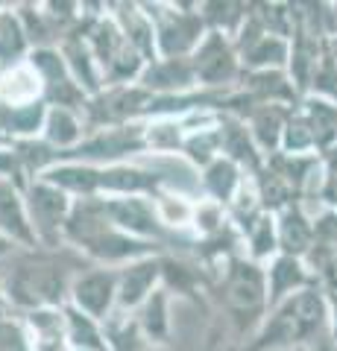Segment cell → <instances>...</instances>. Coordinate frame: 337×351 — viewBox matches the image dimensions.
I'll use <instances>...</instances> for the list:
<instances>
[{"mask_svg": "<svg viewBox=\"0 0 337 351\" xmlns=\"http://www.w3.org/2000/svg\"><path fill=\"white\" fill-rule=\"evenodd\" d=\"M91 263L71 246H38V249H15L0 261V284L12 313H30L41 307L68 304L71 281L89 269Z\"/></svg>", "mask_w": 337, "mask_h": 351, "instance_id": "1", "label": "cell"}, {"mask_svg": "<svg viewBox=\"0 0 337 351\" xmlns=\"http://www.w3.org/2000/svg\"><path fill=\"white\" fill-rule=\"evenodd\" d=\"M62 243L71 246L73 252H80L94 267H112V269L124 267L129 261H138V258L161 255V249L156 243L129 237L121 228H115L108 223L97 196L73 199L68 223L62 228Z\"/></svg>", "mask_w": 337, "mask_h": 351, "instance_id": "2", "label": "cell"}, {"mask_svg": "<svg viewBox=\"0 0 337 351\" xmlns=\"http://www.w3.org/2000/svg\"><path fill=\"white\" fill-rule=\"evenodd\" d=\"M325 334H329V302L320 287H308L267 311L255 334L241 343V351L314 348V343Z\"/></svg>", "mask_w": 337, "mask_h": 351, "instance_id": "3", "label": "cell"}, {"mask_svg": "<svg viewBox=\"0 0 337 351\" xmlns=\"http://www.w3.org/2000/svg\"><path fill=\"white\" fill-rule=\"evenodd\" d=\"M220 302L223 313L229 316L232 331L241 343L255 334V328L267 316V284H264V263L249 261L241 255L226 258L211 269V290Z\"/></svg>", "mask_w": 337, "mask_h": 351, "instance_id": "4", "label": "cell"}, {"mask_svg": "<svg viewBox=\"0 0 337 351\" xmlns=\"http://www.w3.org/2000/svg\"><path fill=\"white\" fill-rule=\"evenodd\" d=\"M141 9L153 24L159 59H188L205 36L197 0H156L141 3Z\"/></svg>", "mask_w": 337, "mask_h": 351, "instance_id": "5", "label": "cell"}, {"mask_svg": "<svg viewBox=\"0 0 337 351\" xmlns=\"http://www.w3.org/2000/svg\"><path fill=\"white\" fill-rule=\"evenodd\" d=\"M141 152H147L144 123H126V126L85 132V138L73 149L59 152V164L77 161V164H94V167H108V164H124L132 156H141Z\"/></svg>", "mask_w": 337, "mask_h": 351, "instance_id": "6", "label": "cell"}, {"mask_svg": "<svg viewBox=\"0 0 337 351\" xmlns=\"http://www.w3.org/2000/svg\"><path fill=\"white\" fill-rule=\"evenodd\" d=\"M24 205H27V217H30L32 232H36L38 246H47V249L65 246L62 228L68 223L73 196H68L45 179H32L24 191Z\"/></svg>", "mask_w": 337, "mask_h": 351, "instance_id": "7", "label": "cell"}, {"mask_svg": "<svg viewBox=\"0 0 337 351\" xmlns=\"http://www.w3.org/2000/svg\"><path fill=\"white\" fill-rule=\"evenodd\" d=\"M191 68L200 91H232L241 82V62L232 38L220 32H205L197 50L191 53Z\"/></svg>", "mask_w": 337, "mask_h": 351, "instance_id": "8", "label": "cell"}, {"mask_svg": "<svg viewBox=\"0 0 337 351\" xmlns=\"http://www.w3.org/2000/svg\"><path fill=\"white\" fill-rule=\"evenodd\" d=\"M30 68L38 73L41 80V100L50 108H71V112H80L85 106V91L73 82V76L65 64L62 53L56 47H41V50H30L27 53Z\"/></svg>", "mask_w": 337, "mask_h": 351, "instance_id": "9", "label": "cell"}, {"mask_svg": "<svg viewBox=\"0 0 337 351\" xmlns=\"http://www.w3.org/2000/svg\"><path fill=\"white\" fill-rule=\"evenodd\" d=\"M159 267H161V287L170 295H179V299L209 311V290H211L209 267H202L191 255H173V252H161Z\"/></svg>", "mask_w": 337, "mask_h": 351, "instance_id": "10", "label": "cell"}, {"mask_svg": "<svg viewBox=\"0 0 337 351\" xmlns=\"http://www.w3.org/2000/svg\"><path fill=\"white\" fill-rule=\"evenodd\" d=\"M115 295H117V276L112 267H91L82 269L71 281L68 304L77 307L94 322H106L115 313Z\"/></svg>", "mask_w": 337, "mask_h": 351, "instance_id": "11", "label": "cell"}, {"mask_svg": "<svg viewBox=\"0 0 337 351\" xmlns=\"http://www.w3.org/2000/svg\"><path fill=\"white\" fill-rule=\"evenodd\" d=\"M117 276V295H115V311L121 313H135L141 304L147 302V295L156 287H161V267L159 255L129 261L124 267L115 269Z\"/></svg>", "mask_w": 337, "mask_h": 351, "instance_id": "12", "label": "cell"}, {"mask_svg": "<svg viewBox=\"0 0 337 351\" xmlns=\"http://www.w3.org/2000/svg\"><path fill=\"white\" fill-rule=\"evenodd\" d=\"M264 284H267V311H273L276 304L290 299L293 293L317 287V278L311 276L302 258L290 255H273L264 263Z\"/></svg>", "mask_w": 337, "mask_h": 351, "instance_id": "13", "label": "cell"}, {"mask_svg": "<svg viewBox=\"0 0 337 351\" xmlns=\"http://www.w3.org/2000/svg\"><path fill=\"white\" fill-rule=\"evenodd\" d=\"M56 50L62 53V59H65V64H68L73 82L82 88L85 97H94V94L103 91L100 64H97L94 53L89 50V41H85V36H82V15H80V21L73 24V29L68 32V36L59 41Z\"/></svg>", "mask_w": 337, "mask_h": 351, "instance_id": "14", "label": "cell"}, {"mask_svg": "<svg viewBox=\"0 0 337 351\" xmlns=\"http://www.w3.org/2000/svg\"><path fill=\"white\" fill-rule=\"evenodd\" d=\"M246 97L249 106H297L302 97L290 85L285 71H246L241 73V82L235 85Z\"/></svg>", "mask_w": 337, "mask_h": 351, "instance_id": "15", "label": "cell"}, {"mask_svg": "<svg viewBox=\"0 0 337 351\" xmlns=\"http://www.w3.org/2000/svg\"><path fill=\"white\" fill-rule=\"evenodd\" d=\"M144 91L159 94V97H170V94H191L200 91L197 88V76H194L191 59H156L144 64L138 82Z\"/></svg>", "mask_w": 337, "mask_h": 351, "instance_id": "16", "label": "cell"}, {"mask_svg": "<svg viewBox=\"0 0 337 351\" xmlns=\"http://www.w3.org/2000/svg\"><path fill=\"white\" fill-rule=\"evenodd\" d=\"M220 156L229 158L235 167H241L249 179L258 176L261 167H264V156L258 152L246 123L232 114H220Z\"/></svg>", "mask_w": 337, "mask_h": 351, "instance_id": "17", "label": "cell"}, {"mask_svg": "<svg viewBox=\"0 0 337 351\" xmlns=\"http://www.w3.org/2000/svg\"><path fill=\"white\" fill-rule=\"evenodd\" d=\"M320 47H323V38L311 36L305 27H299L293 21V36L288 41V64H285V73L290 85L297 88L299 97L308 94L311 88V76L317 71V62H320Z\"/></svg>", "mask_w": 337, "mask_h": 351, "instance_id": "18", "label": "cell"}, {"mask_svg": "<svg viewBox=\"0 0 337 351\" xmlns=\"http://www.w3.org/2000/svg\"><path fill=\"white\" fill-rule=\"evenodd\" d=\"M276 217V246L279 255H290V258H305L311 246H314V226H311V214L302 208V202H290Z\"/></svg>", "mask_w": 337, "mask_h": 351, "instance_id": "19", "label": "cell"}, {"mask_svg": "<svg viewBox=\"0 0 337 351\" xmlns=\"http://www.w3.org/2000/svg\"><path fill=\"white\" fill-rule=\"evenodd\" d=\"M108 15L115 18L117 29H121L124 41L132 47L141 59H144L147 64L156 62V36H153V24H150V18L144 15V9H141V3H106Z\"/></svg>", "mask_w": 337, "mask_h": 351, "instance_id": "20", "label": "cell"}, {"mask_svg": "<svg viewBox=\"0 0 337 351\" xmlns=\"http://www.w3.org/2000/svg\"><path fill=\"white\" fill-rule=\"evenodd\" d=\"M0 234H3L15 249H38L36 232L30 226L24 193L12 184L0 182Z\"/></svg>", "mask_w": 337, "mask_h": 351, "instance_id": "21", "label": "cell"}, {"mask_svg": "<svg viewBox=\"0 0 337 351\" xmlns=\"http://www.w3.org/2000/svg\"><path fill=\"white\" fill-rule=\"evenodd\" d=\"M21 322L27 328L30 351H71L62 307H41V311L21 313Z\"/></svg>", "mask_w": 337, "mask_h": 351, "instance_id": "22", "label": "cell"}, {"mask_svg": "<svg viewBox=\"0 0 337 351\" xmlns=\"http://www.w3.org/2000/svg\"><path fill=\"white\" fill-rule=\"evenodd\" d=\"M197 179H200V196L202 199L220 205L226 211L229 202L235 199V193L241 191V184L249 179V176H244L241 167H235L229 158L220 156V158H214L209 167H202L197 173Z\"/></svg>", "mask_w": 337, "mask_h": 351, "instance_id": "23", "label": "cell"}, {"mask_svg": "<svg viewBox=\"0 0 337 351\" xmlns=\"http://www.w3.org/2000/svg\"><path fill=\"white\" fill-rule=\"evenodd\" d=\"M288 114H290V106H255L253 112L244 117L249 135H253L255 147H258V152L264 158L273 156V152H279Z\"/></svg>", "mask_w": 337, "mask_h": 351, "instance_id": "24", "label": "cell"}, {"mask_svg": "<svg viewBox=\"0 0 337 351\" xmlns=\"http://www.w3.org/2000/svg\"><path fill=\"white\" fill-rule=\"evenodd\" d=\"M170 299L173 295L165 287H156L153 293L147 295V302L138 307L132 313L135 322L141 328V334L150 346H165L170 343V334H173V322H170Z\"/></svg>", "mask_w": 337, "mask_h": 351, "instance_id": "25", "label": "cell"}, {"mask_svg": "<svg viewBox=\"0 0 337 351\" xmlns=\"http://www.w3.org/2000/svg\"><path fill=\"white\" fill-rule=\"evenodd\" d=\"M41 100V80L30 62H18L0 71V106H27Z\"/></svg>", "mask_w": 337, "mask_h": 351, "instance_id": "26", "label": "cell"}, {"mask_svg": "<svg viewBox=\"0 0 337 351\" xmlns=\"http://www.w3.org/2000/svg\"><path fill=\"white\" fill-rule=\"evenodd\" d=\"M85 138V123L80 112H71V108H50L45 114V126H41V141L50 144L56 152H68Z\"/></svg>", "mask_w": 337, "mask_h": 351, "instance_id": "27", "label": "cell"}, {"mask_svg": "<svg viewBox=\"0 0 337 351\" xmlns=\"http://www.w3.org/2000/svg\"><path fill=\"white\" fill-rule=\"evenodd\" d=\"M299 112L305 114L308 126H311L314 144H317V156L325 149L337 147V106L334 103L323 100V97L305 94L299 100Z\"/></svg>", "mask_w": 337, "mask_h": 351, "instance_id": "28", "label": "cell"}, {"mask_svg": "<svg viewBox=\"0 0 337 351\" xmlns=\"http://www.w3.org/2000/svg\"><path fill=\"white\" fill-rule=\"evenodd\" d=\"M47 106L45 100L27 103V106H0V132L9 141H30L41 138Z\"/></svg>", "mask_w": 337, "mask_h": 351, "instance_id": "29", "label": "cell"}, {"mask_svg": "<svg viewBox=\"0 0 337 351\" xmlns=\"http://www.w3.org/2000/svg\"><path fill=\"white\" fill-rule=\"evenodd\" d=\"M249 3L241 0H200L197 12L205 24V32H220L226 38H235L246 21Z\"/></svg>", "mask_w": 337, "mask_h": 351, "instance_id": "30", "label": "cell"}, {"mask_svg": "<svg viewBox=\"0 0 337 351\" xmlns=\"http://www.w3.org/2000/svg\"><path fill=\"white\" fill-rule=\"evenodd\" d=\"M62 316H65V334H68L71 351H108L100 322L89 319L71 304H62Z\"/></svg>", "mask_w": 337, "mask_h": 351, "instance_id": "31", "label": "cell"}, {"mask_svg": "<svg viewBox=\"0 0 337 351\" xmlns=\"http://www.w3.org/2000/svg\"><path fill=\"white\" fill-rule=\"evenodd\" d=\"M100 328H103V339L108 351H147L150 348L132 313L115 311L106 322H100Z\"/></svg>", "mask_w": 337, "mask_h": 351, "instance_id": "32", "label": "cell"}, {"mask_svg": "<svg viewBox=\"0 0 337 351\" xmlns=\"http://www.w3.org/2000/svg\"><path fill=\"white\" fill-rule=\"evenodd\" d=\"M27 53H30V41L24 36V27H21L15 9L6 3L0 9V71L24 62Z\"/></svg>", "mask_w": 337, "mask_h": 351, "instance_id": "33", "label": "cell"}, {"mask_svg": "<svg viewBox=\"0 0 337 351\" xmlns=\"http://www.w3.org/2000/svg\"><path fill=\"white\" fill-rule=\"evenodd\" d=\"M244 240V255L255 263H267L273 255H279V246H276V217L264 211L253 226L241 234Z\"/></svg>", "mask_w": 337, "mask_h": 351, "instance_id": "34", "label": "cell"}, {"mask_svg": "<svg viewBox=\"0 0 337 351\" xmlns=\"http://www.w3.org/2000/svg\"><path fill=\"white\" fill-rule=\"evenodd\" d=\"M249 15L258 21V27L264 29L267 36L290 41V36H293L290 0L288 3H281V0H255V3H249Z\"/></svg>", "mask_w": 337, "mask_h": 351, "instance_id": "35", "label": "cell"}, {"mask_svg": "<svg viewBox=\"0 0 337 351\" xmlns=\"http://www.w3.org/2000/svg\"><path fill=\"white\" fill-rule=\"evenodd\" d=\"M308 94L323 97L337 106V38H325L320 47V62L317 71L311 76V88Z\"/></svg>", "mask_w": 337, "mask_h": 351, "instance_id": "36", "label": "cell"}, {"mask_svg": "<svg viewBox=\"0 0 337 351\" xmlns=\"http://www.w3.org/2000/svg\"><path fill=\"white\" fill-rule=\"evenodd\" d=\"M279 152H285V156H317V144H314V135H311L305 114L299 112V103L293 106L290 114H288Z\"/></svg>", "mask_w": 337, "mask_h": 351, "instance_id": "37", "label": "cell"}, {"mask_svg": "<svg viewBox=\"0 0 337 351\" xmlns=\"http://www.w3.org/2000/svg\"><path fill=\"white\" fill-rule=\"evenodd\" d=\"M314 199H317V211H337V147L320 152V179Z\"/></svg>", "mask_w": 337, "mask_h": 351, "instance_id": "38", "label": "cell"}, {"mask_svg": "<svg viewBox=\"0 0 337 351\" xmlns=\"http://www.w3.org/2000/svg\"><path fill=\"white\" fill-rule=\"evenodd\" d=\"M0 351H30L27 328L21 322L18 313L0 316Z\"/></svg>", "mask_w": 337, "mask_h": 351, "instance_id": "39", "label": "cell"}, {"mask_svg": "<svg viewBox=\"0 0 337 351\" xmlns=\"http://www.w3.org/2000/svg\"><path fill=\"white\" fill-rule=\"evenodd\" d=\"M325 302H329V337L337 346V295H325Z\"/></svg>", "mask_w": 337, "mask_h": 351, "instance_id": "40", "label": "cell"}, {"mask_svg": "<svg viewBox=\"0 0 337 351\" xmlns=\"http://www.w3.org/2000/svg\"><path fill=\"white\" fill-rule=\"evenodd\" d=\"M12 252H15V246L9 243V240H6L3 234H0V261H3V258H9V255H12Z\"/></svg>", "mask_w": 337, "mask_h": 351, "instance_id": "41", "label": "cell"}, {"mask_svg": "<svg viewBox=\"0 0 337 351\" xmlns=\"http://www.w3.org/2000/svg\"><path fill=\"white\" fill-rule=\"evenodd\" d=\"M3 313H12L9 311V304H6V295H3V284H0V316Z\"/></svg>", "mask_w": 337, "mask_h": 351, "instance_id": "42", "label": "cell"}, {"mask_svg": "<svg viewBox=\"0 0 337 351\" xmlns=\"http://www.w3.org/2000/svg\"><path fill=\"white\" fill-rule=\"evenodd\" d=\"M6 144H9V138H6V135H3V132H0V149H3V147H6Z\"/></svg>", "mask_w": 337, "mask_h": 351, "instance_id": "43", "label": "cell"}, {"mask_svg": "<svg viewBox=\"0 0 337 351\" xmlns=\"http://www.w3.org/2000/svg\"><path fill=\"white\" fill-rule=\"evenodd\" d=\"M332 9H334V21H337V0H334V3H332Z\"/></svg>", "mask_w": 337, "mask_h": 351, "instance_id": "44", "label": "cell"}, {"mask_svg": "<svg viewBox=\"0 0 337 351\" xmlns=\"http://www.w3.org/2000/svg\"><path fill=\"white\" fill-rule=\"evenodd\" d=\"M293 351H314V348H293Z\"/></svg>", "mask_w": 337, "mask_h": 351, "instance_id": "45", "label": "cell"}, {"mask_svg": "<svg viewBox=\"0 0 337 351\" xmlns=\"http://www.w3.org/2000/svg\"><path fill=\"white\" fill-rule=\"evenodd\" d=\"M147 351H156V348H153V346H150V348H147Z\"/></svg>", "mask_w": 337, "mask_h": 351, "instance_id": "46", "label": "cell"}]
</instances>
